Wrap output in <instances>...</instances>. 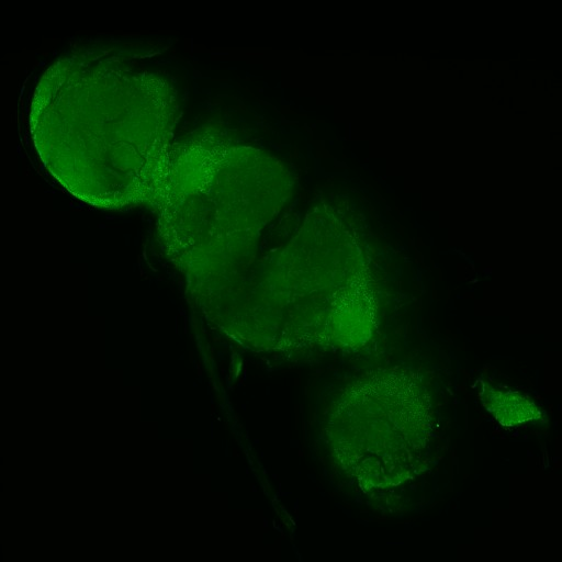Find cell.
Instances as JSON below:
<instances>
[{
    "instance_id": "obj_1",
    "label": "cell",
    "mask_w": 562,
    "mask_h": 562,
    "mask_svg": "<svg viewBox=\"0 0 562 562\" xmlns=\"http://www.w3.org/2000/svg\"><path fill=\"white\" fill-rule=\"evenodd\" d=\"M122 60L72 56L38 86L32 133L50 172L72 194L104 207L149 193L159 151L155 81Z\"/></svg>"
},
{
    "instance_id": "obj_2",
    "label": "cell",
    "mask_w": 562,
    "mask_h": 562,
    "mask_svg": "<svg viewBox=\"0 0 562 562\" xmlns=\"http://www.w3.org/2000/svg\"><path fill=\"white\" fill-rule=\"evenodd\" d=\"M480 396L486 409L504 426L538 419L541 415L532 401L517 392L486 387Z\"/></svg>"
}]
</instances>
